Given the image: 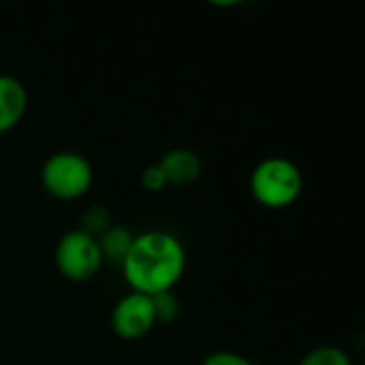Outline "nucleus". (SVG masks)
<instances>
[{"label": "nucleus", "instance_id": "1", "mask_svg": "<svg viewBox=\"0 0 365 365\" xmlns=\"http://www.w3.org/2000/svg\"><path fill=\"white\" fill-rule=\"evenodd\" d=\"M122 274L133 293L148 297L171 293L186 269V252L182 242L167 231H145L133 237L124 257Z\"/></svg>", "mask_w": 365, "mask_h": 365}, {"label": "nucleus", "instance_id": "2", "mask_svg": "<svg viewBox=\"0 0 365 365\" xmlns=\"http://www.w3.org/2000/svg\"><path fill=\"white\" fill-rule=\"evenodd\" d=\"M304 190L302 169L282 156L261 160L250 173V192L255 201L267 210H284L293 205Z\"/></svg>", "mask_w": 365, "mask_h": 365}, {"label": "nucleus", "instance_id": "3", "mask_svg": "<svg viewBox=\"0 0 365 365\" xmlns=\"http://www.w3.org/2000/svg\"><path fill=\"white\" fill-rule=\"evenodd\" d=\"M92 165L77 152H56L45 160L41 169L43 188L60 201L81 199L92 188Z\"/></svg>", "mask_w": 365, "mask_h": 365}, {"label": "nucleus", "instance_id": "4", "mask_svg": "<svg viewBox=\"0 0 365 365\" xmlns=\"http://www.w3.org/2000/svg\"><path fill=\"white\" fill-rule=\"evenodd\" d=\"M53 259L58 272L71 282L92 280L103 265V252L96 235H90L83 229L68 231L66 235H62L56 246Z\"/></svg>", "mask_w": 365, "mask_h": 365}, {"label": "nucleus", "instance_id": "5", "mask_svg": "<svg viewBox=\"0 0 365 365\" xmlns=\"http://www.w3.org/2000/svg\"><path fill=\"white\" fill-rule=\"evenodd\" d=\"M154 325H156L154 302L152 297L141 293L124 295L111 312V327L122 340H139L148 336Z\"/></svg>", "mask_w": 365, "mask_h": 365}, {"label": "nucleus", "instance_id": "6", "mask_svg": "<svg viewBox=\"0 0 365 365\" xmlns=\"http://www.w3.org/2000/svg\"><path fill=\"white\" fill-rule=\"evenodd\" d=\"M26 109H28L26 86L11 75H0V135L13 130L24 120Z\"/></svg>", "mask_w": 365, "mask_h": 365}, {"label": "nucleus", "instance_id": "7", "mask_svg": "<svg viewBox=\"0 0 365 365\" xmlns=\"http://www.w3.org/2000/svg\"><path fill=\"white\" fill-rule=\"evenodd\" d=\"M158 167L165 173L167 184L178 186V188L197 182L201 175V169H203L201 158L192 150H186V148H175V150L167 152L160 158Z\"/></svg>", "mask_w": 365, "mask_h": 365}, {"label": "nucleus", "instance_id": "8", "mask_svg": "<svg viewBox=\"0 0 365 365\" xmlns=\"http://www.w3.org/2000/svg\"><path fill=\"white\" fill-rule=\"evenodd\" d=\"M133 233L124 227H107L98 240V246H101V252H103V261L109 259L111 263H122L130 244H133Z\"/></svg>", "mask_w": 365, "mask_h": 365}, {"label": "nucleus", "instance_id": "9", "mask_svg": "<svg viewBox=\"0 0 365 365\" xmlns=\"http://www.w3.org/2000/svg\"><path fill=\"white\" fill-rule=\"evenodd\" d=\"M299 365H353L351 357L338 346H321L304 355Z\"/></svg>", "mask_w": 365, "mask_h": 365}, {"label": "nucleus", "instance_id": "10", "mask_svg": "<svg viewBox=\"0 0 365 365\" xmlns=\"http://www.w3.org/2000/svg\"><path fill=\"white\" fill-rule=\"evenodd\" d=\"M154 302V312H156V323H167L178 314V302L173 293H160L152 297Z\"/></svg>", "mask_w": 365, "mask_h": 365}, {"label": "nucleus", "instance_id": "11", "mask_svg": "<svg viewBox=\"0 0 365 365\" xmlns=\"http://www.w3.org/2000/svg\"><path fill=\"white\" fill-rule=\"evenodd\" d=\"M201 365H257L252 359L240 355V353H231V351H216L212 355H207Z\"/></svg>", "mask_w": 365, "mask_h": 365}, {"label": "nucleus", "instance_id": "12", "mask_svg": "<svg viewBox=\"0 0 365 365\" xmlns=\"http://www.w3.org/2000/svg\"><path fill=\"white\" fill-rule=\"evenodd\" d=\"M141 184H143V188L150 190V192H160V190H165V188L169 186L167 180H165V173H163L160 167H158V163L152 165V167H148V169L141 173Z\"/></svg>", "mask_w": 365, "mask_h": 365}]
</instances>
